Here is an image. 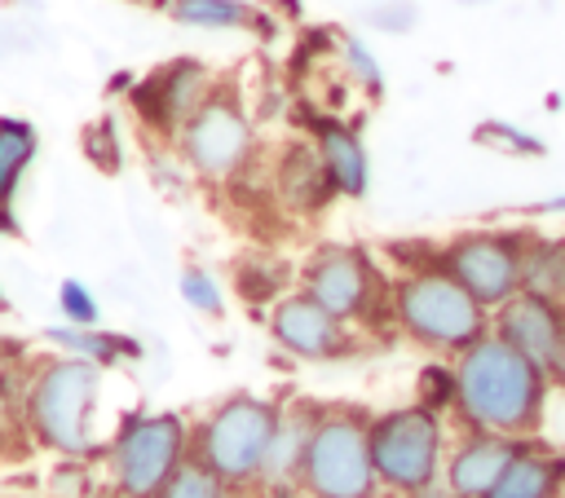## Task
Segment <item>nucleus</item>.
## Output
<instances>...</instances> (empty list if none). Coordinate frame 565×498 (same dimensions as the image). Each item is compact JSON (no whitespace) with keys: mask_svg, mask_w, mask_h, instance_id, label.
<instances>
[{"mask_svg":"<svg viewBox=\"0 0 565 498\" xmlns=\"http://www.w3.org/2000/svg\"><path fill=\"white\" fill-rule=\"evenodd\" d=\"M525 242L530 229H463L441 242V269L481 304L499 308L512 295H521V269H525Z\"/></svg>","mask_w":565,"mask_h":498,"instance_id":"9d476101","label":"nucleus"},{"mask_svg":"<svg viewBox=\"0 0 565 498\" xmlns=\"http://www.w3.org/2000/svg\"><path fill=\"white\" fill-rule=\"evenodd\" d=\"M552 383L565 388V335H561V353H556V366H552Z\"/></svg>","mask_w":565,"mask_h":498,"instance_id":"473e14b6","label":"nucleus"},{"mask_svg":"<svg viewBox=\"0 0 565 498\" xmlns=\"http://www.w3.org/2000/svg\"><path fill=\"white\" fill-rule=\"evenodd\" d=\"M534 212H565V194H556V198H543Z\"/></svg>","mask_w":565,"mask_h":498,"instance_id":"c9c22d12","label":"nucleus"},{"mask_svg":"<svg viewBox=\"0 0 565 498\" xmlns=\"http://www.w3.org/2000/svg\"><path fill=\"white\" fill-rule=\"evenodd\" d=\"M318 414H322V401H309V397L282 401V414H278V427H274V441L265 454L260 489L300 485V467H305V450H309V436L318 427Z\"/></svg>","mask_w":565,"mask_h":498,"instance_id":"f3484780","label":"nucleus"},{"mask_svg":"<svg viewBox=\"0 0 565 498\" xmlns=\"http://www.w3.org/2000/svg\"><path fill=\"white\" fill-rule=\"evenodd\" d=\"M102 458L115 498H159L190 458V423L177 410H132L106 441Z\"/></svg>","mask_w":565,"mask_h":498,"instance_id":"0eeeda50","label":"nucleus"},{"mask_svg":"<svg viewBox=\"0 0 565 498\" xmlns=\"http://www.w3.org/2000/svg\"><path fill=\"white\" fill-rule=\"evenodd\" d=\"M177 286H181V300H185L194 313H203V317H221V313H225V286H221L203 264H185Z\"/></svg>","mask_w":565,"mask_h":498,"instance_id":"bb28decb","label":"nucleus"},{"mask_svg":"<svg viewBox=\"0 0 565 498\" xmlns=\"http://www.w3.org/2000/svg\"><path fill=\"white\" fill-rule=\"evenodd\" d=\"M18 357H22V348H13V344H0V370H4V366H13Z\"/></svg>","mask_w":565,"mask_h":498,"instance_id":"f704fd0d","label":"nucleus"},{"mask_svg":"<svg viewBox=\"0 0 565 498\" xmlns=\"http://www.w3.org/2000/svg\"><path fill=\"white\" fill-rule=\"evenodd\" d=\"M44 339L53 348H62V357H84L102 370L119 366V361H141V339L124 335V331H102V326H49Z\"/></svg>","mask_w":565,"mask_h":498,"instance_id":"6ab92c4d","label":"nucleus"},{"mask_svg":"<svg viewBox=\"0 0 565 498\" xmlns=\"http://www.w3.org/2000/svg\"><path fill=\"white\" fill-rule=\"evenodd\" d=\"M159 498H243V494H234V489H230L216 472H207L199 458H185L181 472L163 485Z\"/></svg>","mask_w":565,"mask_h":498,"instance_id":"a878e982","label":"nucleus"},{"mask_svg":"<svg viewBox=\"0 0 565 498\" xmlns=\"http://www.w3.org/2000/svg\"><path fill=\"white\" fill-rule=\"evenodd\" d=\"M269 194L291 212V216H322L327 203L335 198L331 190V176L313 150V141L296 137L278 150L274 159V172H269Z\"/></svg>","mask_w":565,"mask_h":498,"instance_id":"2eb2a0df","label":"nucleus"},{"mask_svg":"<svg viewBox=\"0 0 565 498\" xmlns=\"http://www.w3.org/2000/svg\"><path fill=\"white\" fill-rule=\"evenodd\" d=\"M472 141L486 145V150H494V154H521V159H539V154H547V145H543L534 132L512 128L508 119H486V123L472 132Z\"/></svg>","mask_w":565,"mask_h":498,"instance_id":"393cba45","label":"nucleus"},{"mask_svg":"<svg viewBox=\"0 0 565 498\" xmlns=\"http://www.w3.org/2000/svg\"><path fill=\"white\" fill-rule=\"evenodd\" d=\"M446 450H450L446 414H433L419 401L371 414L375 476H380L384 494H393V498L415 494L424 485H437L441 467H446Z\"/></svg>","mask_w":565,"mask_h":498,"instance_id":"6e6552de","label":"nucleus"},{"mask_svg":"<svg viewBox=\"0 0 565 498\" xmlns=\"http://www.w3.org/2000/svg\"><path fill=\"white\" fill-rule=\"evenodd\" d=\"M393 331L433 357L455 361L481 335H490V308H481L441 264L393 273Z\"/></svg>","mask_w":565,"mask_h":498,"instance_id":"7ed1b4c3","label":"nucleus"},{"mask_svg":"<svg viewBox=\"0 0 565 498\" xmlns=\"http://www.w3.org/2000/svg\"><path fill=\"white\" fill-rule=\"evenodd\" d=\"M35 150H40L35 123L18 115H0V207L18 203V185L35 163Z\"/></svg>","mask_w":565,"mask_h":498,"instance_id":"412c9836","label":"nucleus"},{"mask_svg":"<svg viewBox=\"0 0 565 498\" xmlns=\"http://www.w3.org/2000/svg\"><path fill=\"white\" fill-rule=\"evenodd\" d=\"M296 273H300V269H291L282 256H269V251L243 256L238 269H234V291H238L247 304H269V308H274L287 291H296V286H291Z\"/></svg>","mask_w":565,"mask_h":498,"instance_id":"5701e85b","label":"nucleus"},{"mask_svg":"<svg viewBox=\"0 0 565 498\" xmlns=\"http://www.w3.org/2000/svg\"><path fill=\"white\" fill-rule=\"evenodd\" d=\"M521 291H530L539 300H552V304H565V234H539V229H530Z\"/></svg>","mask_w":565,"mask_h":498,"instance_id":"aec40b11","label":"nucleus"},{"mask_svg":"<svg viewBox=\"0 0 565 498\" xmlns=\"http://www.w3.org/2000/svg\"><path fill=\"white\" fill-rule=\"evenodd\" d=\"M565 494V450L547 445L543 436L525 441L521 454L508 463L490 498H561Z\"/></svg>","mask_w":565,"mask_h":498,"instance_id":"a211bd4d","label":"nucleus"},{"mask_svg":"<svg viewBox=\"0 0 565 498\" xmlns=\"http://www.w3.org/2000/svg\"><path fill=\"white\" fill-rule=\"evenodd\" d=\"M177 154L185 167L207 185H234L256 167V123L243 97L225 84L212 88V97L194 110V119L177 132Z\"/></svg>","mask_w":565,"mask_h":498,"instance_id":"1a4fd4ad","label":"nucleus"},{"mask_svg":"<svg viewBox=\"0 0 565 498\" xmlns=\"http://www.w3.org/2000/svg\"><path fill=\"white\" fill-rule=\"evenodd\" d=\"M296 286L353 331H393V273L358 242H322L305 256Z\"/></svg>","mask_w":565,"mask_h":498,"instance_id":"39448f33","label":"nucleus"},{"mask_svg":"<svg viewBox=\"0 0 565 498\" xmlns=\"http://www.w3.org/2000/svg\"><path fill=\"white\" fill-rule=\"evenodd\" d=\"M525 441L512 436H494V432H459L446 450V467H441V485L459 498H490V489L499 485V476L508 472V463L521 454Z\"/></svg>","mask_w":565,"mask_h":498,"instance_id":"4468645a","label":"nucleus"},{"mask_svg":"<svg viewBox=\"0 0 565 498\" xmlns=\"http://www.w3.org/2000/svg\"><path fill=\"white\" fill-rule=\"evenodd\" d=\"M366 18H371V26H380V31H411V26H415V4H406V0H397V4H384V9H371Z\"/></svg>","mask_w":565,"mask_h":498,"instance_id":"7c9ffc66","label":"nucleus"},{"mask_svg":"<svg viewBox=\"0 0 565 498\" xmlns=\"http://www.w3.org/2000/svg\"><path fill=\"white\" fill-rule=\"evenodd\" d=\"M84 154L102 167V172H115L119 167V154H124V145L115 141V128H110V119H102V123H93V128H84Z\"/></svg>","mask_w":565,"mask_h":498,"instance_id":"c756f323","label":"nucleus"},{"mask_svg":"<svg viewBox=\"0 0 565 498\" xmlns=\"http://www.w3.org/2000/svg\"><path fill=\"white\" fill-rule=\"evenodd\" d=\"M102 366L84 357H40L31 361V383H26V436L62 454L66 463H88L102 458L106 445L97 441V401H102Z\"/></svg>","mask_w":565,"mask_h":498,"instance_id":"f03ea898","label":"nucleus"},{"mask_svg":"<svg viewBox=\"0 0 565 498\" xmlns=\"http://www.w3.org/2000/svg\"><path fill=\"white\" fill-rule=\"evenodd\" d=\"M415 401L428 405L433 414L450 419V410H455V361H446V357L424 361L419 375H415Z\"/></svg>","mask_w":565,"mask_h":498,"instance_id":"b1692460","label":"nucleus"},{"mask_svg":"<svg viewBox=\"0 0 565 498\" xmlns=\"http://www.w3.org/2000/svg\"><path fill=\"white\" fill-rule=\"evenodd\" d=\"M552 375L503 344L494 331L455 357V410L459 432H494L512 441H534L547 423Z\"/></svg>","mask_w":565,"mask_h":498,"instance_id":"f257e3e1","label":"nucleus"},{"mask_svg":"<svg viewBox=\"0 0 565 498\" xmlns=\"http://www.w3.org/2000/svg\"><path fill=\"white\" fill-rule=\"evenodd\" d=\"M265 331L269 339L296 357V361H344L362 348V335L353 326H344L340 317H331L318 300H309L300 286L287 291L269 313H265Z\"/></svg>","mask_w":565,"mask_h":498,"instance_id":"9b49d317","label":"nucleus"},{"mask_svg":"<svg viewBox=\"0 0 565 498\" xmlns=\"http://www.w3.org/2000/svg\"><path fill=\"white\" fill-rule=\"evenodd\" d=\"M0 313H9V300H4V291H0Z\"/></svg>","mask_w":565,"mask_h":498,"instance_id":"4c0bfd02","label":"nucleus"},{"mask_svg":"<svg viewBox=\"0 0 565 498\" xmlns=\"http://www.w3.org/2000/svg\"><path fill=\"white\" fill-rule=\"evenodd\" d=\"M0 234H18V212L13 207H0Z\"/></svg>","mask_w":565,"mask_h":498,"instance_id":"72a5a7b5","label":"nucleus"},{"mask_svg":"<svg viewBox=\"0 0 565 498\" xmlns=\"http://www.w3.org/2000/svg\"><path fill=\"white\" fill-rule=\"evenodd\" d=\"M278 414H282V401L274 397L230 392L203 419L190 423V458L216 472L234 494L260 489V472H265Z\"/></svg>","mask_w":565,"mask_h":498,"instance_id":"20e7f679","label":"nucleus"},{"mask_svg":"<svg viewBox=\"0 0 565 498\" xmlns=\"http://www.w3.org/2000/svg\"><path fill=\"white\" fill-rule=\"evenodd\" d=\"M88 498H115V494H110V489H93Z\"/></svg>","mask_w":565,"mask_h":498,"instance_id":"e433bc0d","label":"nucleus"},{"mask_svg":"<svg viewBox=\"0 0 565 498\" xmlns=\"http://www.w3.org/2000/svg\"><path fill=\"white\" fill-rule=\"evenodd\" d=\"M490 331L552 375L556 353H561V335H565V304H552V300L521 291L490 313Z\"/></svg>","mask_w":565,"mask_h":498,"instance_id":"ddd939ff","label":"nucleus"},{"mask_svg":"<svg viewBox=\"0 0 565 498\" xmlns=\"http://www.w3.org/2000/svg\"><path fill=\"white\" fill-rule=\"evenodd\" d=\"M212 88H216V79L203 62L172 57V62L154 66L141 84H132V106H137V119L150 132L177 141V132L194 119V110L212 97Z\"/></svg>","mask_w":565,"mask_h":498,"instance_id":"f8f14e48","label":"nucleus"},{"mask_svg":"<svg viewBox=\"0 0 565 498\" xmlns=\"http://www.w3.org/2000/svg\"><path fill=\"white\" fill-rule=\"evenodd\" d=\"M335 53H340V62L349 66V75L366 88V93H375L380 97V88H384V71H380V62L371 57V48L358 40V35H335Z\"/></svg>","mask_w":565,"mask_h":498,"instance_id":"c85d7f7f","label":"nucleus"},{"mask_svg":"<svg viewBox=\"0 0 565 498\" xmlns=\"http://www.w3.org/2000/svg\"><path fill=\"white\" fill-rule=\"evenodd\" d=\"M163 9L172 13V22L199 31H269V22H260V13L243 0H163Z\"/></svg>","mask_w":565,"mask_h":498,"instance_id":"4be33fe9","label":"nucleus"},{"mask_svg":"<svg viewBox=\"0 0 565 498\" xmlns=\"http://www.w3.org/2000/svg\"><path fill=\"white\" fill-rule=\"evenodd\" d=\"M296 489L305 498H384V485L371 458V410L366 405L322 401Z\"/></svg>","mask_w":565,"mask_h":498,"instance_id":"423d86ee","label":"nucleus"},{"mask_svg":"<svg viewBox=\"0 0 565 498\" xmlns=\"http://www.w3.org/2000/svg\"><path fill=\"white\" fill-rule=\"evenodd\" d=\"M309 141L331 176L335 198H362L371 185V159L362 145V132L353 123H344L340 115H313L309 119Z\"/></svg>","mask_w":565,"mask_h":498,"instance_id":"dca6fc26","label":"nucleus"},{"mask_svg":"<svg viewBox=\"0 0 565 498\" xmlns=\"http://www.w3.org/2000/svg\"><path fill=\"white\" fill-rule=\"evenodd\" d=\"M402 498H459V494H450V489L437 480V485H424V489H415V494H402Z\"/></svg>","mask_w":565,"mask_h":498,"instance_id":"2f4dec72","label":"nucleus"},{"mask_svg":"<svg viewBox=\"0 0 565 498\" xmlns=\"http://www.w3.org/2000/svg\"><path fill=\"white\" fill-rule=\"evenodd\" d=\"M57 308H62L66 326H102V304L88 291V282H79V278L57 282Z\"/></svg>","mask_w":565,"mask_h":498,"instance_id":"cd10ccee","label":"nucleus"}]
</instances>
